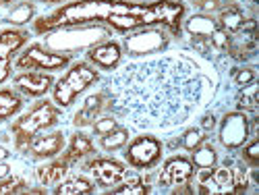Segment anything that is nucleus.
<instances>
[{
    "label": "nucleus",
    "mask_w": 259,
    "mask_h": 195,
    "mask_svg": "<svg viewBox=\"0 0 259 195\" xmlns=\"http://www.w3.org/2000/svg\"><path fill=\"white\" fill-rule=\"evenodd\" d=\"M83 170L90 172L96 187H102L104 191L114 189L128 175V168L124 162L116 158H106V156H94V158L90 156L83 164Z\"/></svg>",
    "instance_id": "obj_10"
},
{
    "label": "nucleus",
    "mask_w": 259,
    "mask_h": 195,
    "mask_svg": "<svg viewBox=\"0 0 259 195\" xmlns=\"http://www.w3.org/2000/svg\"><path fill=\"white\" fill-rule=\"evenodd\" d=\"M23 110V96L17 90L0 88V123H7Z\"/></svg>",
    "instance_id": "obj_22"
},
{
    "label": "nucleus",
    "mask_w": 259,
    "mask_h": 195,
    "mask_svg": "<svg viewBox=\"0 0 259 195\" xmlns=\"http://www.w3.org/2000/svg\"><path fill=\"white\" fill-rule=\"evenodd\" d=\"M9 175H11V166L7 164V160L0 162V179H5V177H9Z\"/></svg>",
    "instance_id": "obj_35"
},
{
    "label": "nucleus",
    "mask_w": 259,
    "mask_h": 195,
    "mask_svg": "<svg viewBox=\"0 0 259 195\" xmlns=\"http://www.w3.org/2000/svg\"><path fill=\"white\" fill-rule=\"evenodd\" d=\"M29 33L21 27H7L0 31V85L13 75V60L25 48Z\"/></svg>",
    "instance_id": "obj_12"
},
{
    "label": "nucleus",
    "mask_w": 259,
    "mask_h": 195,
    "mask_svg": "<svg viewBox=\"0 0 259 195\" xmlns=\"http://www.w3.org/2000/svg\"><path fill=\"white\" fill-rule=\"evenodd\" d=\"M195 172L199 179V193H245L251 185L245 166L215 164L213 168H199Z\"/></svg>",
    "instance_id": "obj_6"
},
{
    "label": "nucleus",
    "mask_w": 259,
    "mask_h": 195,
    "mask_svg": "<svg viewBox=\"0 0 259 195\" xmlns=\"http://www.w3.org/2000/svg\"><path fill=\"white\" fill-rule=\"evenodd\" d=\"M27 191H29V183L23 177L9 175L5 179H0V195H7V193H27Z\"/></svg>",
    "instance_id": "obj_30"
},
{
    "label": "nucleus",
    "mask_w": 259,
    "mask_h": 195,
    "mask_svg": "<svg viewBox=\"0 0 259 195\" xmlns=\"http://www.w3.org/2000/svg\"><path fill=\"white\" fill-rule=\"evenodd\" d=\"M85 56H88V62H92L98 71L114 73L122 64L124 52H122L120 42H116V40H104V42H100V44L92 46L88 52H85Z\"/></svg>",
    "instance_id": "obj_14"
},
{
    "label": "nucleus",
    "mask_w": 259,
    "mask_h": 195,
    "mask_svg": "<svg viewBox=\"0 0 259 195\" xmlns=\"http://www.w3.org/2000/svg\"><path fill=\"white\" fill-rule=\"evenodd\" d=\"M120 123H118V116L116 114H100L94 123H92V131L96 137H102L106 133H110L112 129H116Z\"/></svg>",
    "instance_id": "obj_31"
},
{
    "label": "nucleus",
    "mask_w": 259,
    "mask_h": 195,
    "mask_svg": "<svg viewBox=\"0 0 259 195\" xmlns=\"http://www.w3.org/2000/svg\"><path fill=\"white\" fill-rule=\"evenodd\" d=\"M120 46H122V52L131 58L156 56L168 50L170 35L164 27H139L124 33Z\"/></svg>",
    "instance_id": "obj_8"
},
{
    "label": "nucleus",
    "mask_w": 259,
    "mask_h": 195,
    "mask_svg": "<svg viewBox=\"0 0 259 195\" xmlns=\"http://www.w3.org/2000/svg\"><path fill=\"white\" fill-rule=\"evenodd\" d=\"M135 3H154V0H135Z\"/></svg>",
    "instance_id": "obj_39"
},
{
    "label": "nucleus",
    "mask_w": 259,
    "mask_h": 195,
    "mask_svg": "<svg viewBox=\"0 0 259 195\" xmlns=\"http://www.w3.org/2000/svg\"><path fill=\"white\" fill-rule=\"evenodd\" d=\"M39 5H67L69 0H35Z\"/></svg>",
    "instance_id": "obj_36"
},
{
    "label": "nucleus",
    "mask_w": 259,
    "mask_h": 195,
    "mask_svg": "<svg viewBox=\"0 0 259 195\" xmlns=\"http://www.w3.org/2000/svg\"><path fill=\"white\" fill-rule=\"evenodd\" d=\"M251 3H259V0H251Z\"/></svg>",
    "instance_id": "obj_40"
},
{
    "label": "nucleus",
    "mask_w": 259,
    "mask_h": 195,
    "mask_svg": "<svg viewBox=\"0 0 259 195\" xmlns=\"http://www.w3.org/2000/svg\"><path fill=\"white\" fill-rule=\"evenodd\" d=\"M71 168H73V164L60 154V156L48 160L46 164H39L35 168V179L41 187H54L69 175Z\"/></svg>",
    "instance_id": "obj_18"
},
{
    "label": "nucleus",
    "mask_w": 259,
    "mask_h": 195,
    "mask_svg": "<svg viewBox=\"0 0 259 195\" xmlns=\"http://www.w3.org/2000/svg\"><path fill=\"white\" fill-rule=\"evenodd\" d=\"M15 3H19V0H0V7H13Z\"/></svg>",
    "instance_id": "obj_38"
},
{
    "label": "nucleus",
    "mask_w": 259,
    "mask_h": 195,
    "mask_svg": "<svg viewBox=\"0 0 259 195\" xmlns=\"http://www.w3.org/2000/svg\"><path fill=\"white\" fill-rule=\"evenodd\" d=\"M203 141H207V131H203L201 127H191L183 133L181 137V143L187 151H193L195 147H199Z\"/></svg>",
    "instance_id": "obj_29"
},
{
    "label": "nucleus",
    "mask_w": 259,
    "mask_h": 195,
    "mask_svg": "<svg viewBox=\"0 0 259 195\" xmlns=\"http://www.w3.org/2000/svg\"><path fill=\"white\" fill-rule=\"evenodd\" d=\"M191 162H193V166H195V170H199V168H213L215 164H218V151L213 149L211 143L203 141L199 147H195L191 151Z\"/></svg>",
    "instance_id": "obj_26"
},
{
    "label": "nucleus",
    "mask_w": 259,
    "mask_h": 195,
    "mask_svg": "<svg viewBox=\"0 0 259 195\" xmlns=\"http://www.w3.org/2000/svg\"><path fill=\"white\" fill-rule=\"evenodd\" d=\"M64 145H67V137L62 131H50V133H39L29 141L25 147V154L35 160V162H46L62 154Z\"/></svg>",
    "instance_id": "obj_16"
},
{
    "label": "nucleus",
    "mask_w": 259,
    "mask_h": 195,
    "mask_svg": "<svg viewBox=\"0 0 259 195\" xmlns=\"http://www.w3.org/2000/svg\"><path fill=\"white\" fill-rule=\"evenodd\" d=\"M106 104H108V98H106V92H104V90H102V92H96V94H90L88 98L83 100L81 108L75 112L73 125H75L77 129L92 127V123H94L100 114H104Z\"/></svg>",
    "instance_id": "obj_17"
},
{
    "label": "nucleus",
    "mask_w": 259,
    "mask_h": 195,
    "mask_svg": "<svg viewBox=\"0 0 259 195\" xmlns=\"http://www.w3.org/2000/svg\"><path fill=\"white\" fill-rule=\"evenodd\" d=\"M218 90L211 67L187 52L135 58L106 81V110L141 131H170L207 106Z\"/></svg>",
    "instance_id": "obj_1"
},
{
    "label": "nucleus",
    "mask_w": 259,
    "mask_h": 195,
    "mask_svg": "<svg viewBox=\"0 0 259 195\" xmlns=\"http://www.w3.org/2000/svg\"><path fill=\"white\" fill-rule=\"evenodd\" d=\"M236 110L255 112L257 110V81L243 85L239 96H236Z\"/></svg>",
    "instance_id": "obj_28"
},
{
    "label": "nucleus",
    "mask_w": 259,
    "mask_h": 195,
    "mask_svg": "<svg viewBox=\"0 0 259 195\" xmlns=\"http://www.w3.org/2000/svg\"><path fill=\"white\" fill-rule=\"evenodd\" d=\"M96 191L94 179L85 175H67L58 185H54L56 195H90Z\"/></svg>",
    "instance_id": "obj_20"
},
{
    "label": "nucleus",
    "mask_w": 259,
    "mask_h": 195,
    "mask_svg": "<svg viewBox=\"0 0 259 195\" xmlns=\"http://www.w3.org/2000/svg\"><path fill=\"white\" fill-rule=\"evenodd\" d=\"M193 177H195V166H193L189 156H170L168 160H164L158 172L156 187L175 189V187H181L183 183H189Z\"/></svg>",
    "instance_id": "obj_13"
},
{
    "label": "nucleus",
    "mask_w": 259,
    "mask_h": 195,
    "mask_svg": "<svg viewBox=\"0 0 259 195\" xmlns=\"http://www.w3.org/2000/svg\"><path fill=\"white\" fill-rule=\"evenodd\" d=\"M251 133H253V127H251V121H249L247 112L232 110V112L224 114V119L220 123L218 141L226 149H239L241 145H245L249 141Z\"/></svg>",
    "instance_id": "obj_11"
},
{
    "label": "nucleus",
    "mask_w": 259,
    "mask_h": 195,
    "mask_svg": "<svg viewBox=\"0 0 259 195\" xmlns=\"http://www.w3.org/2000/svg\"><path fill=\"white\" fill-rule=\"evenodd\" d=\"M33 17H35V3L25 0V3H15L11 7V11L7 13L5 21L13 27H23L29 21H33Z\"/></svg>",
    "instance_id": "obj_23"
},
{
    "label": "nucleus",
    "mask_w": 259,
    "mask_h": 195,
    "mask_svg": "<svg viewBox=\"0 0 259 195\" xmlns=\"http://www.w3.org/2000/svg\"><path fill=\"white\" fill-rule=\"evenodd\" d=\"M124 149V162L135 170H152L162 162L164 143L156 135H137L135 139H128Z\"/></svg>",
    "instance_id": "obj_9"
},
{
    "label": "nucleus",
    "mask_w": 259,
    "mask_h": 195,
    "mask_svg": "<svg viewBox=\"0 0 259 195\" xmlns=\"http://www.w3.org/2000/svg\"><path fill=\"white\" fill-rule=\"evenodd\" d=\"M96 83H100V71L88 60H75L54 81L52 102L62 110H67Z\"/></svg>",
    "instance_id": "obj_4"
},
{
    "label": "nucleus",
    "mask_w": 259,
    "mask_h": 195,
    "mask_svg": "<svg viewBox=\"0 0 259 195\" xmlns=\"http://www.w3.org/2000/svg\"><path fill=\"white\" fill-rule=\"evenodd\" d=\"M128 139H131V131H128V127L118 125L116 129H112L110 133H106V135L100 137V147L104 151H108V154H114V151L122 149L128 143Z\"/></svg>",
    "instance_id": "obj_24"
},
{
    "label": "nucleus",
    "mask_w": 259,
    "mask_h": 195,
    "mask_svg": "<svg viewBox=\"0 0 259 195\" xmlns=\"http://www.w3.org/2000/svg\"><path fill=\"white\" fill-rule=\"evenodd\" d=\"M96 154V143L94 139L88 135V133H83V131H75L69 139V143L64 145L62 149V156L67 158L73 166L77 162H83V160H88L90 156Z\"/></svg>",
    "instance_id": "obj_19"
},
{
    "label": "nucleus",
    "mask_w": 259,
    "mask_h": 195,
    "mask_svg": "<svg viewBox=\"0 0 259 195\" xmlns=\"http://www.w3.org/2000/svg\"><path fill=\"white\" fill-rule=\"evenodd\" d=\"M257 79V73H255V69H251V67H243V69H239V71H234V77H232V81L239 85V88H243V85H247V83H251V81H255Z\"/></svg>",
    "instance_id": "obj_33"
},
{
    "label": "nucleus",
    "mask_w": 259,
    "mask_h": 195,
    "mask_svg": "<svg viewBox=\"0 0 259 195\" xmlns=\"http://www.w3.org/2000/svg\"><path fill=\"white\" fill-rule=\"evenodd\" d=\"M73 62L71 54H62L46 44H29L15 56V67L19 71H41V73H56L64 71Z\"/></svg>",
    "instance_id": "obj_7"
},
{
    "label": "nucleus",
    "mask_w": 259,
    "mask_h": 195,
    "mask_svg": "<svg viewBox=\"0 0 259 195\" xmlns=\"http://www.w3.org/2000/svg\"><path fill=\"white\" fill-rule=\"evenodd\" d=\"M145 3L135 0H73L54 13L35 19V33H50L64 27L106 25L116 33L145 27Z\"/></svg>",
    "instance_id": "obj_2"
},
{
    "label": "nucleus",
    "mask_w": 259,
    "mask_h": 195,
    "mask_svg": "<svg viewBox=\"0 0 259 195\" xmlns=\"http://www.w3.org/2000/svg\"><path fill=\"white\" fill-rule=\"evenodd\" d=\"M110 27L106 25H81V27H64L46 33L44 44L56 52L62 54H75V52H88L92 46L100 44V42L108 40L110 35Z\"/></svg>",
    "instance_id": "obj_5"
},
{
    "label": "nucleus",
    "mask_w": 259,
    "mask_h": 195,
    "mask_svg": "<svg viewBox=\"0 0 259 195\" xmlns=\"http://www.w3.org/2000/svg\"><path fill=\"white\" fill-rule=\"evenodd\" d=\"M201 129H203V131H213V129H215V116L211 112L201 116Z\"/></svg>",
    "instance_id": "obj_34"
},
{
    "label": "nucleus",
    "mask_w": 259,
    "mask_h": 195,
    "mask_svg": "<svg viewBox=\"0 0 259 195\" xmlns=\"http://www.w3.org/2000/svg\"><path fill=\"white\" fill-rule=\"evenodd\" d=\"M62 119V108H58L52 100H37L29 110L19 114L11 123V135L15 149L25 151L29 141L39 133L54 129Z\"/></svg>",
    "instance_id": "obj_3"
},
{
    "label": "nucleus",
    "mask_w": 259,
    "mask_h": 195,
    "mask_svg": "<svg viewBox=\"0 0 259 195\" xmlns=\"http://www.w3.org/2000/svg\"><path fill=\"white\" fill-rule=\"evenodd\" d=\"M52 73L41 71H21L13 77V90H17L23 98H44L48 92H52L54 85Z\"/></svg>",
    "instance_id": "obj_15"
},
{
    "label": "nucleus",
    "mask_w": 259,
    "mask_h": 195,
    "mask_svg": "<svg viewBox=\"0 0 259 195\" xmlns=\"http://www.w3.org/2000/svg\"><path fill=\"white\" fill-rule=\"evenodd\" d=\"M154 187L145 183V179L141 177H131V179H126L122 183H118L114 189H110L108 193H114V195H147V193H152Z\"/></svg>",
    "instance_id": "obj_27"
},
{
    "label": "nucleus",
    "mask_w": 259,
    "mask_h": 195,
    "mask_svg": "<svg viewBox=\"0 0 259 195\" xmlns=\"http://www.w3.org/2000/svg\"><path fill=\"white\" fill-rule=\"evenodd\" d=\"M220 27L218 19L207 15V13H199V15H193L185 21V29L191 37H199V40H207L215 29Z\"/></svg>",
    "instance_id": "obj_21"
},
{
    "label": "nucleus",
    "mask_w": 259,
    "mask_h": 195,
    "mask_svg": "<svg viewBox=\"0 0 259 195\" xmlns=\"http://www.w3.org/2000/svg\"><path fill=\"white\" fill-rule=\"evenodd\" d=\"M9 156H11V151H9L5 145H0V162H5Z\"/></svg>",
    "instance_id": "obj_37"
},
{
    "label": "nucleus",
    "mask_w": 259,
    "mask_h": 195,
    "mask_svg": "<svg viewBox=\"0 0 259 195\" xmlns=\"http://www.w3.org/2000/svg\"><path fill=\"white\" fill-rule=\"evenodd\" d=\"M218 23H220V27L222 29H226L228 33H236L241 29V25L245 23V13H243V9L239 7V5H228V7H224L222 11H220V17H218Z\"/></svg>",
    "instance_id": "obj_25"
},
{
    "label": "nucleus",
    "mask_w": 259,
    "mask_h": 195,
    "mask_svg": "<svg viewBox=\"0 0 259 195\" xmlns=\"http://www.w3.org/2000/svg\"><path fill=\"white\" fill-rule=\"evenodd\" d=\"M241 147H243V151H241L243 162L249 164V166H257L259 164V141L257 139H251V141H247Z\"/></svg>",
    "instance_id": "obj_32"
}]
</instances>
